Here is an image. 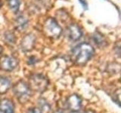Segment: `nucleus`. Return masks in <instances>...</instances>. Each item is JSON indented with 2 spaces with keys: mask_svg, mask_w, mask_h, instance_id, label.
Segmentation results:
<instances>
[{
  "mask_svg": "<svg viewBox=\"0 0 121 113\" xmlns=\"http://www.w3.org/2000/svg\"><path fill=\"white\" fill-rule=\"evenodd\" d=\"M95 54L93 47L89 43L83 42L77 45L71 51V60L79 66L85 65Z\"/></svg>",
  "mask_w": 121,
  "mask_h": 113,
  "instance_id": "obj_1",
  "label": "nucleus"
},
{
  "mask_svg": "<svg viewBox=\"0 0 121 113\" xmlns=\"http://www.w3.org/2000/svg\"><path fill=\"white\" fill-rule=\"evenodd\" d=\"M43 32L47 37L57 39L62 33V29L54 18H48L43 25Z\"/></svg>",
  "mask_w": 121,
  "mask_h": 113,
  "instance_id": "obj_2",
  "label": "nucleus"
},
{
  "mask_svg": "<svg viewBox=\"0 0 121 113\" xmlns=\"http://www.w3.org/2000/svg\"><path fill=\"white\" fill-rule=\"evenodd\" d=\"M13 93L21 103H25L29 100L30 97L31 89L26 83L20 81L14 85Z\"/></svg>",
  "mask_w": 121,
  "mask_h": 113,
  "instance_id": "obj_3",
  "label": "nucleus"
},
{
  "mask_svg": "<svg viewBox=\"0 0 121 113\" xmlns=\"http://www.w3.org/2000/svg\"><path fill=\"white\" fill-rule=\"evenodd\" d=\"M30 88L37 92H43L47 88L48 81L44 75L41 74H34L30 77L29 80Z\"/></svg>",
  "mask_w": 121,
  "mask_h": 113,
  "instance_id": "obj_4",
  "label": "nucleus"
},
{
  "mask_svg": "<svg viewBox=\"0 0 121 113\" xmlns=\"http://www.w3.org/2000/svg\"><path fill=\"white\" fill-rule=\"evenodd\" d=\"M17 60L14 56H4L0 59V69L4 71H12L17 66Z\"/></svg>",
  "mask_w": 121,
  "mask_h": 113,
  "instance_id": "obj_5",
  "label": "nucleus"
},
{
  "mask_svg": "<svg viewBox=\"0 0 121 113\" xmlns=\"http://www.w3.org/2000/svg\"><path fill=\"white\" fill-rule=\"evenodd\" d=\"M66 107L70 112H77L82 106V100L77 94L69 96L66 100Z\"/></svg>",
  "mask_w": 121,
  "mask_h": 113,
  "instance_id": "obj_6",
  "label": "nucleus"
},
{
  "mask_svg": "<svg viewBox=\"0 0 121 113\" xmlns=\"http://www.w3.org/2000/svg\"><path fill=\"white\" fill-rule=\"evenodd\" d=\"M82 36V31L81 28L76 24H72L67 27V36L69 39L76 41L80 39Z\"/></svg>",
  "mask_w": 121,
  "mask_h": 113,
  "instance_id": "obj_7",
  "label": "nucleus"
},
{
  "mask_svg": "<svg viewBox=\"0 0 121 113\" xmlns=\"http://www.w3.org/2000/svg\"><path fill=\"white\" fill-rule=\"evenodd\" d=\"M36 38L32 34L26 35L21 41V48L24 51H29L32 50L34 47Z\"/></svg>",
  "mask_w": 121,
  "mask_h": 113,
  "instance_id": "obj_8",
  "label": "nucleus"
},
{
  "mask_svg": "<svg viewBox=\"0 0 121 113\" xmlns=\"http://www.w3.org/2000/svg\"><path fill=\"white\" fill-rule=\"evenodd\" d=\"M14 105L13 102L9 99L0 100V113H14Z\"/></svg>",
  "mask_w": 121,
  "mask_h": 113,
  "instance_id": "obj_9",
  "label": "nucleus"
},
{
  "mask_svg": "<svg viewBox=\"0 0 121 113\" xmlns=\"http://www.w3.org/2000/svg\"><path fill=\"white\" fill-rule=\"evenodd\" d=\"M14 26L18 31H24L28 26V20L24 15L21 14L16 18L14 22Z\"/></svg>",
  "mask_w": 121,
  "mask_h": 113,
  "instance_id": "obj_10",
  "label": "nucleus"
},
{
  "mask_svg": "<svg viewBox=\"0 0 121 113\" xmlns=\"http://www.w3.org/2000/svg\"><path fill=\"white\" fill-rule=\"evenodd\" d=\"M11 88V81L5 76H0V95L5 93Z\"/></svg>",
  "mask_w": 121,
  "mask_h": 113,
  "instance_id": "obj_11",
  "label": "nucleus"
},
{
  "mask_svg": "<svg viewBox=\"0 0 121 113\" xmlns=\"http://www.w3.org/2000/svg\"><path fill=\"white\" fill-rule=\"evenodd\" d=\"M93 39L95 43L96 44V45H98V47L102 48V47H105L106 44H107V41H106L105 38L104 37V36L101 34L100 32H95L93 36Z\"/></svg>",
  "mask_w": 121,
  "mask_h": 113,
  "instance_id": "obj_12",
  "label": "nucleus"
},
{
  "mask_svg": "<svg viewBox=\"0 0 121 113\" xmlns=\"http://www.w3.org/2000/svg\"><path fill=\"white\" fill-rule=\"evenodd\" d=\"M8 2H9V6L10 8V9L14 13H17L21 5L20 0H9Z\"/></svg>",
  "mask_w": 121,
  "mask_h": 113,
  "instance_id": "obj_13",
  "label": "nucleus"
},
{
  "mask_svg": "<svg viewBox=\"0 0 121 113\" xmlns=\"http://www.w3.org/2000/svg\"><path fill=\"white\" fill-rule=\"evenodd\" d=\"M5 40L9 44H14L16 41V37L11 32H7L5 33Z\"/></svg>",
  "mask_w": 121,
  "mask_h": 113,
  "instance_id": "obj_14",
  "label": "nucleus"
},
{
  "mask_svg": "<svg viewBox=\"0 0 121 113\" xmlns=\"http://www.w3.org/2000/svg\"><path fill=\"white\" fill-rule=\"evenodd\" d=\"M40 109H39V110L43 112V113H47L50 111V106L49 105L46 103V102H44L43 100L40 102Z\"/></svg>",
  "mask_w": 121,
  "mask_h": 113,
  "instance_id": "obj_15",
  "label": "nucleus"
},
{
  "mask_svg": "<svg viewBox=\"0 0 121 113\" xmlns=\"http://www.w3.org/2000/svg\"><path fill=\"white\" fill-rule=\"evenodd\" d=\"M27 113H43V112H42L39 109L32 108V109H30Z\"/></svg>",
  "mask_w": 121,
  "mask_h": 113,
  "instance_id": "obj_16",
  "label": "nucleus"
},
{
  "mask_svg": "<svg viewBox=\"0 0 121 113\" xmlns=\"http://www.w3.org/2000/svg\"><path fill=\"white\" fill-rule=\"evenodd\" d=\"M54 113H67V112H64V111H62V110H58V111L55 112Z\"/></svg>",
  "mask_w": 121,
  "mask_h": 113,
  "instance_id": "obj_17",
  "label": "nucleus"
},
{
  "mask_svg": "<svg viewBox=\"0 0 121 113\" xmlns=\"http://www.w3.org/2000/svg\"><path fill=\"white\" fill-rule=\"evenodd\" d=\"M85 113H95V112H94L93 111H90V110H89V111H87V112H86Z\"/></svg>",
  "mask_w": 121,
  "mask_h": 113,
  "instance_id": "obj_18",
  "label": "nucleus"
},
{
  "mask_svg": "<svg viewBox=\"0 0 121 113\" xmlns=\"http://www.w3.org/2000/svg\"><path fill=\"white\" fill-rule=\"evenodd\" d=\"M68 113H80V112H79L78 111H77V112H68Z\"/></svg>",
  "mask_w": 121,
  "mask_h": 113,
  "instance_id": "obj_19",
  "label": "nucleus"
},
{
  "mask_svg": "<svg viewBox=\"0 0 121 113\" xmlns=\"http://www.w3.org/2000/svg\"><path fill=\"white\" fill-rule=\"evenodd\" d=\"M2 52V48L1 45H0V54H1Z\"/></svg>",
  "mask_w": 121,
  "mask_h": 113,
  "instance_id": "obj_20",
  "label": "nucleus"
},
{
  "mask_svg": "<svg viewBox=\"0 0 121 113\" xmlns=\"http://www.w3.org/2000/svg\"><path fill=\"white\" fill-rule=\"evenodd\" d=\"M0 6H1V2H0Z\"/></svg>",
  "mask_w": 121,
  "mask_h": 113,
  "instance_id": "obj_21",
  "label": "nucleus"
}]
</instances>
